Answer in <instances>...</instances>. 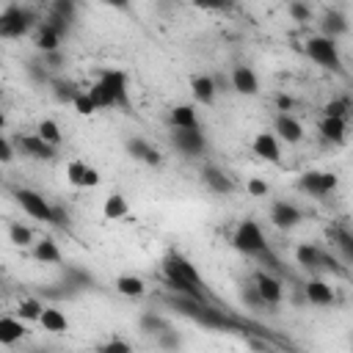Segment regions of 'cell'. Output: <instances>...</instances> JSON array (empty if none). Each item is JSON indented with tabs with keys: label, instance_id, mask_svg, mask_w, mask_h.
Returning a JSON list of instances; mask_svg holds the SVG:
<instances>
[{
	"label": "cell",
	"instance_id": "8992f818",
	"mask_svg": "<svg viewBox=\"0 0 353 353\" xmlns=\"http://www.w3.org/2000/svg\"><path fill=\"white\" fill-rule=\"evenodd\" d=\"M339 185V176L334 171H303L298 179H295V188L312 199H325L336 190Z\"/></svg>",
	"mask_w": 353,
	"mask_h": 353
},
{
	"label": "cell",
	"instance_id": "60d3db41",
	"mask_svg": "<svg viewBox=\"0 0 353 353\" xmlns=\"http://www.w3.org/2000/svg\"><path fill=\"white\" fill-rule=\"evenodd\" d=\"M72 108H74L80 116H91V113H97V110H99V108H97V102H94V97H91L88 91H80Z\"/></svg>",
	"mask_w": 353,
	"mask_h": 353
},
{
	"label": "cell",
	"instance_id": "f35d334b",
	"mask_svg": "<svg viewBox=\"0 0 353 353\" xmlns=\"http://www.w3.org/2000/svg\"><path fill=\"white\" fill-rule=\"evenodd\" d=\"M240 298H243V303H245L248 309H265V306H268V303L262 301V295H259L256 284H245V287L240 290Z\"/></svg>",
	"mask_w": 353,
	"mask_h": 353
},
{
	"label": "cell",
	"instance_id": "c3c4849f",
	"mask_svg": "<svg viewBox=\"0 0 353 353\" xmlns=\"http://www.w3.org/2000/svg\"><path fill=\"white\" fill-rule=\"evenodd\" d=\"M52 226L69 229V212H66L63 207H58V204H55V210H52Z\"/></svg>",
	"mask_w": 353,
	"mask_h": 353
},
{
	"label": "cell",
	"instance_id": "5b68a950",
	"mask_svg": "<svg viewBox=\"0 0 353 353\" xmlns=\"http://www.w3.org/2000/svg\"><path fill=\"white\" fill-rule=\"evenodd\" d=\"M232 245H234V251H240L243 256H254V259H259L262 254L270 251V248H268V240H265V234H262V229H259V223L251 221V218H245V221L237 223V229H234V234H232Z\"/></svg>",
	"mask_w": 353,
	"mask_h": 353
},
{
	"label": "cell",
	"instance_id": "f6af8a7d",
	"mask_svg": "<svg viewBox=\"0 0 353 353\" xmlns=\"http://www.w3.org/2000/svg\"><path fill=\"white\" fill-rule=\"evenodd\" d=\"M41 61L47 63V69H50V72H55V69H61V66L66 63V58H63V52H61V50H50V52H41Z\"/></svg>",
	"mask_w": 353,
	"mask_h": 353
},
{
	"label": "cell",
	"instance_id": "30bf717a",
	"mask_svg": "<svg viewBox=\"0 0 353 353\" xmlns=\"http://www.w3.org/2000/svg\"><path fill=\"white\" fill-rule=\"evenodd\" d=\"M66 179H69L72 188H97L102 182L99 171L94 165L83 163V160H69L66 163Z\"/></svg>",
	"mask_w": 353,
	"mask_h": 353
},
{
	"label": "cell",
	"instance_id": "5bb4252c",
	"mask_svg": "<svg viewBox=\"0 0 353 353\" xmlns=\"http://www.w3.org/2000/svg\"><path fill=\"white\" fill-rule=\"evenodd\" d=\"M273 132L279 135V141L284 143H301L303 141V124L292 116V113H281L273 119Z\"/></svg>",
	"mask_w": 353,
	"mask_h": 353
},
{
	"label": "cell",
	"instance_id": "603a6c76",
	"mask_svg": "<svg viewBox=\"0 0 353 353\" xmlns=\"http://www.w3.org/2000/svg\"><path fill=\"white\" fill-rule=\"evenodd\" d=\"M317 130H320V138H323L325 143H345V132H347L345 119H336V116H323Z\"/></svg>",
	"mask_w": 353,
	"mask_h": 353
},
{
	"label": "cell",
	"instance_id": "4dcf8cb0",
	"mask_svg": "<svg viewBox=\"0 0 353 353\" xmlns=\"http://www.w3.org/2000/svg\"><path fill=\"white\" fill-rule=\"evenodd\" d=\"M130 212V204H127V199L121 196V193H110L108 199H105V204H102V215L108 218V221H119V218H124Z\"/></svg>",
	"mask_w": 353,
	"mask_h": 353
},
{
	"label": "cell",
	"instance_id": "7c38bea8",
	"mask_svg": "<svg viewBox=\"0 0 353 353\" xmlns=\"http://www.w3.org/2000/svg\"><path fill=\"white\" fill-rule=\"evenodd\" d=\"M47 22H52L63 36L69 33L72 22L77 19V0H52L50 3V14L44 17Z\"/></svg>",
	"mask_w": 353,
	"mask_h": 353
},
{
	"label": "cell",
	"instance_id": "4316f807",
	"mask_svg": "<svg viewBox=\"0 0 353 353\" xmlns=\"http://www.w3.org/2000/svg\"><path fill=\"white\" fill-rule=\"evenodd\" d=\"M168 124L171 127H201L199 116H196V105L185 102V105H174L168 110Z\"/></svg>",
	"mask_w": 353,
	"mask_h": 353
},
{
	"label": "cell",
	"instance_id": "9c48e42d",
	"mask_svg": "<svg viewBox=\"0 0 353 353\" xmlns=\"http://www.w3.org/2000/svg\"><path fill=\"white\" fill-rule=\"evenodd\" d=\"M17 149L25 154V157H33V160H55V149L58 146H52L50 141H44L39 132H33V135H19L17 138Z\"/></svg>",
	"mask_w": 353,
	"mask_h": 353
},
{
	"label": "cell",
	"instance_id": "7bdbcfd3",
	"mask_svg": "<svg viewBox=\"0 0 353 353\" xmlns=\"http://www.w3.org/2000/svg\"><path fill=\"white\" fill-rule=\"evenodd\" d=\"M201 11H229L234 8V0H190Z\"/></svg>",
	"mask_w": 353,
	"mask_h": 353
},
{
	"label": "cell",
	"instance_id": "f5cc1de1",
	"mask_svg": "<svg viewBox=\"0 0 353 353\" xmlns=\"http://www.w3.org/2000/svg\"><path fill=\"white\" fill-rule=\"evenodd\" d=\"M276 105H279V110H281V113H290V110H292V105H295V99H292V97H287V94H276Z\"/></svg>",
	"mask_w": 353,
	"mask_h": 353
},
{
	"label": "cell",
	"instance_id": "b9f144b4",
	"mask_svg": "<svg viewBox=\"0 0 353 353\" xmlns=\"http://www.w3.org/2000/svg\"><path fill=\"white\" fill-rule=\"evenodd\" d=\"M287 14H290L295 22H309V19H312V8H309L303 0H290Z\"/></svg>",
	"mask_w": 353,
	"mask_h": 353
},
{
	"label": "cell",
	"instance_id": "484cf974",
	"mask_svg": "<svg viewBox=\"0 0 353 353\" xmlns=\"http://www.w3.org/2000/svg\"><path fill=\"white\" fill-rule=\"evenodd\" d=\"M50 91H52L55 102H61V105H74V99H77V94H80L83 88H80L74 80L52 77V80H50Z\"/></svg>",
	"mask_w": 353,
	"mask_h": 353
},
{
	"label": "cell",
	"instance_id": "7dc6e473",
	"mask_svg": "<svg viewBox=\"0 0 353 353\" xmlns=\"http://www.w3.org/2000/svg\"><path fill=\"white\" fill-rule=\"evenodd\" d=\"M14 154H17V152H14V141H11V138H0V160H3V163H11Z\"/></svg>",
	"mask_w": 353,
	"mask_h": 353
},
{
	"label": "cell",
	"instance_id": "ac0fdd59",
	"mask_svg": "<svg viewBox=\"0 0 353 353\" xmlns=\"http://www.w3.org/2000/svg\"><path fill=\"white\" fill-rule=\"evenodd\" d=\"M201 182H204L212 193H218V196H229V193L234 190L232 176H229L223 168H218V165H204V168H201Z\"/></svg>",
	"mask_w": 353,
	"mask_h": 353
},
{
	"label": "cell",
	"instance_id": "9a60e30c",
	"mask_svg": "<svg viewBox=\"0 0 353 353\" xmlns=\"http://www.w3.org/2000/svg\"><path fill=\"white\" fill-rule=\"evenodd\" d=\"M254 284H256V290H259V295H262V301H265L268 306H279V303H281L284 287H281V281H279L276 276L259 270V273L254 276Z\"/></svg>",
	"mask_w": 353,
	"mask_h": 353
},
{
	"label": "cell",
	"instance_id": "bcb514c9",
	"mask_svg": "<svg viewBox=\"0 0 353 353\" xmlns=\"http://www.w3.org/2000/svg\"><path fill=\"white\" fill-rule=\"evenodd\" d=\"M99 350L102 353H127L130 350V342H124V339H110V342H105V345H99Z\"/></svg>",
	"mask_w": 353,
	"mask_h": 353
},
{
	"label": "cell",
	"instance_id": "11a10c76",
	"mask_svg": "<svg viewBox=\"0 0 353 353\" xmlns=\"http://www.w3.org/2000/svg\"><path fill=\"white\" fill-rule=\"evenodd\" d=\"M350 342H353V336H350Z\"/></svg>",
	"mask_w": 353,
	"mask_h": 353
},
{
	"label": "cell",
	"instance_id": "d6a6232c",
	"mask_svg": "<svg viewBox=\"0 0 353 353\" xmlns=\"http://www.w3.org/2000/svg\"><path fill=\"white\" fill-rule=\"evenodd\" d=\"M328 237L336 243V248L345 254V259L353 265V232L350 229H342V226H334L328 229Z\"/></svg>",
	"mask_w": 353,
	"mask_h": 353
},
{
	"label": "cell",
	"instance_id": "74e56055",
	"mask_svg": "<svg viewBox=\"0 0 353 353\" xmlns=\"http://www.w3.org/2000/svg\"><path fill=\"white\" fill-rule=\"evenodd\" d=\"M28 77L33 80V83H39V85H44V83H50L52 77H50V69H47V63L39 58V61H28Z\"/></svg>",
	"mask_w": 353,
	"mask_h": 353
},
{
	"label": "cell",
	"instance_id": "1f68e13d",
	"mask_svg": "<svg viewBox=\"0 0 353 353\" xmlns=\"http://www.w3.org/2000/svg\"><path fill=\"white\" fill-rule=\"evenodd\" d=\"M116 292L124 298H141L146 292V284L141 276H119L116 279Z\"/></svg>",
	"mask_w": 353,
	"mask_h": 353
},
{
	"label": "cell",
	"instance_id": "f907efd6",
	"mask_svg": "<svg viewBox=\"0 0 353 353\" xmlns=\"http://www.w3.org/2000/svg\"><path fill=\"white\" fill-rule=\"evenodd\" d=\"M320 268H325V270H331V273H336V276H345V270L339 268V262H336L334 256H328V254L320 256Z\"/></svg>",
	"mask_w": 353,
	"mask_h": 353
},
{
	"label": "cell",
	"instance_id": "8fae6325",
	"mask_svg": "<svg viewBox=\"0 0 353 353\" xmlns=\"http://www.w3.org/2000/svg\"><path fill=\"white\" fill-rule=\"evenodd\" d=\"M303 221V210L295 207L292 201H273L270 204V223L276 229H295L298 223Z\"/></svg>",
	"mask_w": 353,
	"mask_h": 353
},
{
	"label": "cell",
	"instance_id": "ba28073f",
	"mask_svg": "<svg viewBox=\"0 0 353 353\" xmlns=\"http://www.w3.org/2000/svg\"><path fill=\"white\" fill-rule=\"evenodd\" d=\"M14 199H17V204H19L30 218L44 221V223H52V210H55V204H50L39 190H33V188H17V190H14Z\"/></svg>",
	"mask_w": 353,
	"mask_h": 353
},
{
	"label": "cell",
	"instance_id": "816d5d0a",
	"mask_svg": "<svg viewBox=\"0 0 353 353\" xmlns=\"http://www.w3.org/2000/svg\"><path fill=\"white\" fill-rule=\"evenodd\" d=\"M212 77H215V85H218V91H221V94L234 91V88H232V77H226V74H212Z\"/></svg>",
	"mask_w": 353,
	"mask_h": 353
},
{
	"label": "cell",
	"instance_id": "83f0119b",
	"mask_svg": "<svg viewBox=\"0 0 353 353\" xmlns=\"http://www.w3.org/2000/svg\"><path fill=\"white\" fill-rule=\"evenodd\" d=\"M39 325H41L44 331H52V334H63V331H69V320H66V314H63L61 309H52V306H44V312H41V317H39Z\"/></svg>",
	"mask_w": 353,
	"mask_h": 353
},
{
	"label": "cell",
	"instance_id": "2e32d148",
	"mask_svg": "<svg viewBox=\"0 0 353 353\" xmlns=\"http://www.w3.org/2000/svg\"><path fill=\"white\" fill-rule=\"evenodd\" d=\"M317 25H320V33L328 36V39H339V36H345L347 28H350L345 11H339V8H325Z\"/></svg>",
	"mask_w": 353,
	"mask_h": 353
},
{
	"label": "cell",
	"instance_id": "ab89813d",
	"mask_svg": "<svg viewBox=\"0 0 353 353\" xmlns=\"http://www.w3.org/2000/svg\"><path fill=\"white\" fill-rule=\"evenodd\" d=\"M141 328L149 331V334H160V331H165V328H171V325H168V320H163L160 314L146 312V314L141 317Z\"/></svg>",
	"mask_w": 353,
	"mask_h": 353
},
{
	"label": "cell",
	"instance_id": "7402d4cb",
	"mask_svg": "<svg viewBox=\"0 0 353 353\" xmlns=\"http://www.w3.org/2000/svg\"><path fill=\"white\" fill-rule=\"evenodd\" d=\"M303 295H306V301L314 303V306H331V303L336 301L331 284H325L323 279H309L306 287H303Z\"/></svg>",
	"mask_w": 353,
	"mask_h": 353
},
{
	"label": "cell",
	"instance_id": "d590c367",
	"mask_svg": "<svg viewBox=\"0 0 353 353\" xmlns=\"http://www.w3.org/2000/svg\"><path fill=\"white\" fill-rule=\"evenodd\" d=\"M8 237H11V243H14V245H19V248L33 245V232H30L28 226H22L19 221H14V223L8 226Z\"/></svg>",
	"mask_w": 353,
	"mask_h": 353
},
{
	"label": "cell",
	"instance_id": "f1b7e54d",
	"mask_svg": "<svg viewBox=\"0 0 353 353\" xmlns=\"http://www.w3.org/2000/svg\"><path fill=\"white\" fill-rule=\"evenodd\" d=\"M25 334V325H22V317H3L0 320V345L3 347H11L14 342H19Z\"/></svg>",
	"mask_w": 353,
	"mask_h": 353
},
{
	"label": "cell",
	"instance_id": "cb8c5ba5",
	"mask_svg": "<svg viewBox=\"0 0 353 353\" xmlns=\"http://www.w3.org/2000/svg\"><path fill=\"white\" fill-rule=\"evenodd\" d=\"M33 259L36 262H44V265H63V256H61V248L52 237H41L33 243Z\"/></svg>",
	"mask_w": 353,
	"mask_h": 353
},
{
	"label": "cell",
	"instance_id": "e575fe53",
	"mask_svg": "<svg viewBox=\"0 0 353 353\" xmlns=\"http://www.w3.org/2000/svg\"><path fill=\"white\" fill-rule=\"evenodd\" d=\"M41 312H44V303H41L39 298H33V295L19 298V303H17V314H19L22 320H36V323H39Z\"/></svg>",
	"mask_w": 353,
	"mask_h": 353
},
{
	"label": "cell",
	"instance_id": "d6986e66",
	"mask_svg": "<svg viewBox=\"0 0 353 353\" xmlns=\"http://www.w3.org/2000/svg\"><path fill=\"white\" fill-rule=\"evenodd\" d=\"M61 41H63V33H61V30H58L52 22L41 19V22H39V28H36V36H33V44H36V50H39V52L61 50Z\"/></svg>",
	"mask_w": 353,
	"mask_h": 353
},
{
	"label": "cell",
	"instance_id": "4fadbf2b",
	"mask_svg": "<svg viewBox=\"0 0 353 353\" xmlns=\"http://www.w3.org/2000/svg\"><path fill=\"white\" fill-rule=\"evenodd\" d=\"M251 149L259 160L279 165L281 163V146H279V135L276 132H256L251 141Z\"/></svg>",
	"mask_w": 353,
	"mask_h": 353
},
{
	"label": "cell",
	"instance_id": "e0dca14e",
	"mask_svg": "<svg viewBox=\"0 0 353 353\" xmlns=\"http://www.w3.org/2000/svg\"><path fill=\"white\" fill-rule=\"evenodd\" d=\"M229 77H232V88L237 94H243V97H256L259 94V77L251 66H234Z\"/></svg>",
	"mask_w": 353,
	"mask_h": 353
},
{
	"label": "cell",
	"instance_id": "52a82bcc",
	"mask_svg": "<svg viewBox=\"0 0 353 353\" xmlns=\"http://www.w3.org/2000/svg\"><path fill=\"white\" fill-rule=\"evenodd\" d=\"M171 146L185 154V157H199L204 154L207 149V138L201 132V127H171V135H168Z\"/></svg>",
	"mask_w": 353,
	"mask_h": 353
},
{
	"label": "cell",
	"instance_id": "681fc988",
	"mask_svg": "<svg viewBox=\"0 0 353 353\" xmlns=\"http://www.w3.org/2000/svg\"><path fill=\"white\" fill-rule=\"evenodd\" d=\"M160 345H163V347H179L182 339H179L171 328H165V331H160Z\"/></svg>",
	"mask_w": 353,
	"mask_h": 353
},
{
	"label": "cell",
	"instance_id": "ffe728a7",
	"mask_svg": "<svg viewBox=\"0 0 353 353\" xmlns=\"http://www.w3.org/2000/svg\"><path fill=\"white\" fill-rule=\"evenodd\" d=\"M190 94H193V102H199V105H212L215 97H218L215 77H212V74H193V77H190Z\"/></svg>",
	"mask_w": 353,
	"mask_h": 353
},
{
	"label": "cell",
	"instance_id": "836d02e7",
	"mask_svg": "<svg viewBox=\"0 0 353 353\" xmlns=\"http://www.w3.org/2000/svg\"><path fill=\"white\" fill-rule=\"evenodd\" d=\"M353 110V99L350 97H334L323 105V116H336V119H347Z\"/></svg>",
	"mask_w": 353,
	"mask_h": 353
},
{
	"label": "cell",
	"instance_id": "d4e9b609",
	"mask_svg": "<svg viewBox=\"0 0 353 353\" xmlns=\"http://www.w3.org/2000/svg\"><path fill=\"white\" fill-rule=\"evenodd\" d=\"M61 268H63V281L72 284L77 292H83V290H97V279H94L85 268H80V265H61Z\"/></svg>",
	"mask_w": 353,
	"mask_h": 353
},
{
	"label": "cell",
	"instance_id": "44dd1931",
	"mask_svg": "<svg viewBox=\"0 0 353 353\" xmlns=\"http://www.w3.org/2000/svg\"><path fill=\"white\" fill-rule=\"evenodd\" d=\"M127 154H130L132 160L146 163V165H160V163H163L160 152H157L149 141H143V138H130V141H127Z\"/></svg>",
	"mask_w": 353,
	"mask_h": 353
},
{
	"label": "cell",
	"instance_id": "3957f363",
	"mask_svg": "<svg viewBox=\"0 0 353 353\" xmlns=\"http://www.w3.org/2000/svg\"><path fill=\"white\" fill-rule=\"evenodd\" d=\"M303 52H306L309 61H314L320 69L334 72V74H345V63H342V52H339L336 39H328V36H323V33L309 36L306 44H303Z\"/></svg>",
	"mask_w": 353,
	"mask_h": 353
},
{
	"label": "cell",
	"instance_id": "db71d44e",
	"mask_svg": "<svg viewBox=\"0 0 353 353\" xmlns=\"http://www.w3.org/2000/svg\"><path fill=\"white\" fill-rule=\"evenodd\" d=\"M105 6H110V8H116V11H127L130 8V0H102Z\"/></svg>",
	"mask_w": 353,
	"mask_h": 353
},
{
	"label": "cell",
	"instance_id": "7a4b0ae2",
	"mask_svg": "<svg viewBox=\"0 0 353 353\" xmlns=\"http://www.w3.org/2000/svg\"><path fill=\"white\" fill-rule=\"evenodd\" d=\"M88 94L94 97L99 110L108 108H130V85H127V74L121 69H105L99 74V80L88 88Z\"/></svg>",
	"mask_w": 353,
	"mask_h": 353
},
{
	"label": "cell",
	"instance_id": "8d00e7d4",
	"mask_svg": "<svg viewBox=\"0 0 353 353\" xmlns=\"http://www.w3.org/2000/svg\"><path fill=\"white\" fill-rule=\"evenodd\" d=\"M36 132H39L44 141H50L52 146L61 143V127H58V121H52V119H41L39 127H36Z\"/></svg>",
	"mask_w": 353,
	"mask_h": 353
},
{
	"label": "cell",
	"instance_id": "ee69618b",
	"mask_svg": "<svg viewBox=\"0 0 353 353\" xmlns=\"http://www.w3.org/2000/svg\"><path fill=\"white\" fill-rule=\"evenodd\" d=\"M245 190H248V196H254V199H265V196L270 193V185H268L265 179H259V176H254V179H248V185H245Z\"/></svg>",
	"mask_w": 353,
	"mask_h": 353
},
{
	"label": "cell",
	"instance_id": "277c9868",
	"mask_svg": "<svg viewBox=\"0 0 353 353\" xmlns=\"http://www.w3.org/2000/svg\"><path fill=\"white\" fill-rule=\"evenodd\" d=\"M33 28H39V14L28 6L19 3H8L0 14V36L3 39H22L28 36Z\"/></svg>",
	"mask_w": 353,
	"mask_h": 353
},
{
	"label": "cell",
	"instance_id": "f546056e",
	"mask_svg": "<svg viewBox=\"0 0 353 353\" xmlns=\"http://www.w3.org/2000/svg\"><path fill=\"white\" fill-rule=\"evenodd\" d=\"M320 256H323V251L317 248V245H312V243H301L298 248H295V259H298V265L301 268H306V270H320Z\"/></svg>",
	"mask_w": 353,
	"mask_h": 353
},
{
	"label": "cell",
	"instance_id": "6da1fadb",
	"mask_svg": "<svg viewBox=\"0 0 353 353\" xmlns=\"http://www.w3.org/2000/svg\"><path fill=\"white\" fill-rule=\"evenodd\" d=\"M163 281L179 295H188V298H196V301L210 298L207 290H204L199 268L179 251H168V256L163 259Z\"/></svg>",
	"mask_w": 353,
	"mask_h": 353
}]
</instances>
